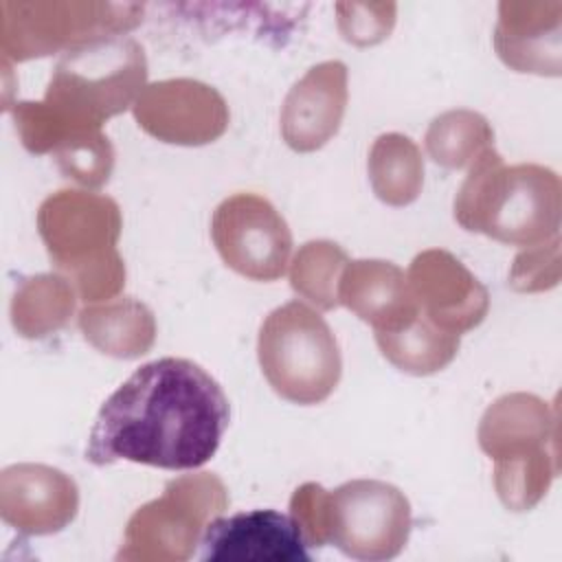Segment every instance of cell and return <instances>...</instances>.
<instances>
[{
	"label": "cell",
	"instance_id": "obj_18",
	"mask_svg": "<svg viewBox=\"0 0 562 562\" xmlns=\"http://www.w3.org/2000/svg\"><path fill=\"white\" fill-rule=\"evenodd\" d=\"M79 329L94 349L114 358H138L156 340L154 314L134 296L86 305L79 312Z\"/></svg>",
	"mask_w": 562,
	"mask_h": 562
},
{
	"label": "cell",
	"instance_id": "obj_10",
	"mask_svg": "<svg viewBox=\"0 0 562 562\" xmlns=\"http://www.w3.org/2000/svg\"><path fill=\"white\" fill-rule=\"evenodd\" d=\"M132 112L149 136L187 147L217 140L231 119L228 105L215 88L187 77L145 86Z\"/></svg>",
	"mask_w": 562,
	"mask_h": 562
},
{
	"label": "cell",
	"instance_id": "obj_27",
	"mask_svg": "<svg viewBox=\"0 0 562 562\" xmlns=\"http://www.w3.org/2000/svg\"><path fill=\"white\" fill-rule=\"evenodd\" d=\"M338 29L356 46H371L389 37L395 24V4H336Z\"/></svg>",
	"mask_w": 562,
	"mask_h": 562
},
{
	"label": "cell",
	"instance_id": "obj_8",
	"mask_svg": "<svg viewBox=\"0 0 562 562\" xmlns=\"http://www.w3.org/2000/svg\"><path fill=\"white\" fill-rule=\"evenodd\" d=\"M136 4L2 2V57L26 61L68 53L101 37L123 35L140 22Z\"/></svg>",
	"mask_w": 562,
	"mask_h": 562
},
{
	"label": "cell",
	"instance_id": "obj_9",
	"mask_svg": "<svg viewBox=\"0 0 562 562\" xmlns=\"http://www.w3.org/2000/svg\"><path fill=\"white\" fill-rule=\"evenodd\" d=\"M211 239L222 261L246 279L274 281L288 270L292 231L263 195L235 193L222 200L211 217Z\"/></svg>",
	"mask_w": 562,
	"mask_h": 562
},
{
	"label": "cell",
	"instance_id": "obj_6",
	"mask_svg": "<svg viewBox=\"0 0 562 562\" xmlns=\"http://www.w3.org/2000/svg\"><path fill=\"white\" fill-rule=\"evenodd\" d=\"M257 358L270 389L301 406L325 402L342 375V356L331 327L303 301L274 307L263 318Z\"/></svg>",
	"mask_w": 562,
	"mask_h": 562
},
{
	"label": "cell",
	"instance_id": "obj_19",
	"mask_svg": "<svg viewBox=\"0 0 562 562\" xmlns=\"http://www.w3.org/2000/svg\"><path fill=\"white\" fill-rule=\"evenodd\" d=\"M367 169L375 198L389 206H406L422 193L424 158L415 140L404 134L378 136L369 149Z\"/></svg>",
	"mask_w": 562,
	"mask_h": 562
},
{
	"label": "cell",
	"instance_id": "obj_7",
	"mask_svg": "<svg viewBox=\"0 0 562 562\" xmlns=\"http://www.w3.org/2000/svg\"><path fill=\"white\" fill-rule=\"evenodd\" d=\"M226 507L228 494L215 474L173 479L158 498L132 514L116 560H189L206 525Z\"/></svg>",
	"mask_w": 562,
	"mask_h": 562
},
{
	"label": "cell",
	"instance_id": "obj_11",
	"mask_svg": "<svg viewBox=\"0 0 562 562\" xmlns=\"http://www.w3.org/2000/svg\"><path fill=\"white\" fill-rule=\"evenodd\" d=\"M419 314L439 329L463 334L479 327L490 310L485 285L448 250L419 252L406 272Z\"/></svg>",
	"mask_w": 562,
	"mask_h": 562
},
{
	"label": "cell",
	"instance_id": "obj_14",
	"mask_svg": "<svg viewBox=\"0 0 562 562\" xmlns=\"http://www.w3.org/2000/svg\"><path fill=\"white\" fill-rule=\"evenodd\" d=\"M347 101V66L338 59L312 66L283 99L279 123L285 145L299 154L327 145L340 130Z\"/></svg>",
	"mask_w": 562,
	"mask_h": 562
},
{
	"label": "cell",
	"instance_id": "obj_2",
	"mask_svg": "<svg viewBox=\"0 0 562 562\" xmlns=\"http://www.w3.org/2000/svg\"><path fill=\"white\" fill-rule=\"evenodd\" d=\"M145 79V50L134 37H101L61 55L42 101L7 110L31 154H53L66 138L101 130L108 119L134 105Z\"/></svg>",
	"mask_w": 562,
	"mask_h": 562
},
{
	"label": "cell",
	"instance_id": "obj_13",
	"mask_svg": "<svg viewBox=\"0 0 562 562\" xmlns=\"http://www.w3.org/2000/svg\"><path fill=\"white\" fill-rule=\"evenodd\" d=\"M204 562H310L296 520L277 509L215 516L200 538Z\"/></svg>",
	"mask_w": 562,
	"mask_h": 562
},
{
	"label": "cell",
	"instance_id": "obj_20",
	"mask_svg": "<svg viewBox=\"0 0 562 562\" xmlns=\"http://www.w3.org/2000/svg\"><path fill=\"white\" fill-rule=\"evenodd\" d=\"M77 303V290L68 277L35 274L24 279L11 301V323L24 338H44L61 329Z\"/></svg>",
	"mask_w": 562,
	"mask_h": 562
},
{
	"label": "cell",
	"instance_id": "obj_1",
	"mask_svg": "<svg viewBox=\"0 0 562 562\" xmlns=\"http://www.w3.org/2000/svg\"><path fill=\"white\" fill-rule=\"evenodd\" d=\"M231 422L228 397L198 362L158 358L136 369L99 408L88 435L92 465L132 461L198 470L211 461Z\"/></svg>",
	"mask_w": 562,
	"mask_h": 562
},
{
	"label": "cell",
	"instance_id": "obj_22",
	"mask_svg": "<svg viewBox=\"0 0 562 562\" xmlns=\"http://www.w3.org/2000/svg\"><path fill=\"white\" fill-rule=\"evenodd\" d=\"M424 145L432 162L446 169H465L487 147H494V130L474 110H448L430 121Z\"/></svg>",
	"mask_w": 562,
	"mask_h": 562
},
{
	"label": "cell",
	"instance_id": "obj_23",
	"mask_svg": "<svg viewBox=\"0 0 562 562\" xmlns=\"http://www.w3.org/2000/svg\"><path fill=\"white\" fill-rule=\"evenodd\" d=\"M349 263L345 248L329 239L307 241L299 248L290 263L292 290L318 310L338 307V281Z\"/></svg>",
	"mask_w": 562,
	"mask_h": 562
},
{
	"label": "cell",
	"instance_id": "obj_12",
	"mask_svg": "<svg viewBox=\"0 0 562 562\" xmlns=\"http://www.w3.org/2000/svg\"><path fill=\"white\" fill-rule=\"evenodd\" d=\"M79 512V487L59 468L13 463L0 474V516L26 536H48L68 527Z\"/></svg>",
	"mask_w": 562,
	"mask_h": 562
},
{
	"label": "cell",
	"instance_id": "obj_4",
	"mask_svg": "<svg viewBox=\"0 0 562 562\" xmlns=\"http://www.w3.org/2000/svg\"><path fill=\"white\" fill-rule=\"evenodd\" d=\"M290 516L307 547L334 544L362 562L400 555L413 527L406 494L378 479H353L331 492L318 483H303L290 498Z\"/></svg>",
	"mask_w": 562,
	"mask_h": 562
},
{
	"label": "cell",
	"instance_id": "obj_26",
	"mask_svg": "<svg viewBox=\"0 0 562 562\" xmlns=\"http://www.w3.org/2000/svg\"><path fill=\"white\" fill-rule=\"evenodd\" d=\"M560 235L525 248L509 270V285L518 292H540L558 285L560 279Z\"/></svg>",
	"mask_w": 562,
	"mask_h": 562
},
{
	"label": "cell",
	"instance_id": "obj_3",
	"mask_svg": "<svg viewBox=\"0 0 562 562\" xmlns=\"http://www.w3.org/2000/svg\"><path fill=\"white\" fill-rule=\"evenodd\" d=\"M452 213L470 233L531 248L560 233L562 184L553 169L533 162L505 165L503 156L487 147L468 167Z\"/></svg>",
	"mask_w": 562,
	"mask_h": 562
},
{
	"label": "cell",
	"instance_id": "obj_17",
	"mask_svg": "<svg viewBox=\"0 0 562 562\" xmlns=\"http://www.w3.org/2000/svg\"><path fill=\"white\" fill-rule=\"evenodd\" d=\"M551 4L503 2L498 7L501 18L494 31V48L509 68L560 75V11L544 18Z\"/></svg>",
	"mask_w": 562,
	"mask_h": 562
},
{
	"label": "cell",
	"instance_id": "obj_25",
	"mask_svg": "<svg viewBox=\"0 0 562 562\" xmlns=\"http://www.w3.org/2000/svg\"><path fill=\"white\" fill-rule=\"evenodd\" d=\"M53 156L68 178L90 189L103 187L114 169V147L101 130L66 138Z\"/></svg>",
	"mask_w": 562,
	"mask_h": 562
},
{
	"label": "cell",
	"instance_id": "obj_15",
	"mask_svg": "<svg viewBox=\"0 0 562 562\" xmlns=\"http://www.w3.org/2000/svg\"><path fill=\"white\" fill-rule=\"evenodd\" d=\"M479 446L496 461L558 454V417L531 393L498 397L481 417Z\"/></svg>",
	"mask_w": 562,
	"mask_h": 562
},
{
	"label": "cell",
	"instance_id": "obj_24",
	"mask_svg": "<svg viewBox=\"0 0 562 562\" xmlns=\"http://www.w3.org/2000/svg\"><path fill=\"white\" fill-rule=\"evenodd\" d=\"M558 474V454L544 452L525 459L496 461L494 487L501 503L512 512L531 509L549 490Z\"/></svg>",
	"mask_w": 562,
	"mask_h": 562
},
{
	"label": "cell",
	"instance_id": "obj_21",
	"mask_svg": "<svg viewBox=\"0 0 562 562\" xmlns=\"http://www.w3.org/2000/svg\"><path fill=\"white\" fill-rule=\"evenodd\" d=\"M380 353L400 371L430 375L446 369L461 345L459 334L439 329L422 314L402 329L375 331Z\"/></svg>",
	"mask_w": 562,
	"mask_h": 562
},
{
	"label": "cell",
	"instance_id": "obj_5",
	"mask_svg": "<svg viewBox=\"0 0 562 562\" xmlns=\"http://www.w3.org/2000/svg\"><path fill=\"white\" fill-rule=\"evenodd\" d=\"M121 209L101 193L64 189L37 211V231L46 252L86 303L110 301L125 285V266L116 250Z\"/></svg>",
	"mask_w": 562,
	"mask_h": 562
},
{
	"label": "cell",
	"instance_id": "obj_16",
	"mask_svg": "<svg viewBox=\"0 0 562 562\" xmlns=\"http://www.w3.org/2000/svg\"><path fill=\"white\" fill-rule=\"evenodd\" d=\"M338 303L373 331H395L419 316L406 272L384 259L349 261L338 281Z\"/></svg>",
	"mask_w": 562,
	"mask_h": 562
}]
</instances>
